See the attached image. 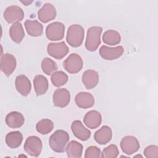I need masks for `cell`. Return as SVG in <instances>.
Masks as SVG:
<instances>
[{
  "label": "cell",
  "instance_id": "obj_19",
  "mask_svg": "<svg viewBox=\"0 0 158 158\" xmlns=\"http://www.w3.org/2000/svg\"><path fill=\"white\" fill-rule=\"evenodd\" d=\"M112 136V129L107 125H104L95 132L94 138L98 144L102 145L109 143L111 140Z\"/></svg>",
  "mask_w": 158,
  "mask_h": 158
},
{
  "label": "cell",
  "instance_id": "obj_18",
  "mask_svg": "<svg viewBox=\"0 0 158 158\" xmlns=\"http://www.w3.org/2000/svg\"><path fill=\"white\" fill-rule=\"evenodd\" d=\"M82 82L88 89L94 88L99 82V74L93 70H86L82 75Z\"/></svg>",
  "mask_w": 158,
  "mask_h": 158
},
{
  "label": "cell",
  "instance_id": "obj_27",
  "mask_svg": "<svg viewBox=\"0 0 158 158\" xmlns=\"http://www.w3.org/2000/svg\"><path fill=\"white\" fill-rule=\"evenodd\" d=\"M53 122L48 118H44L40 120L36 125L37 131L42 135L48 134L53 130Z\"/></svg>",
  "mask_w": 158,
  "mask_h": 158
},
{
  "label": "cell",
  "instance_id": "obj_4",
  "mask_svg": "<svg viewBox=\"0 0 158 158\" xmlns=\"http://www.w3.org/2000/svg\"><path fill=\"white\" fill-rule=\"evenodd\" d=\"M83 62L81 57L76 53H72L64 61L65 70L70 73L74 74L79 72L83 67Z\"/></svg>",
  "mask_w": 158,
  "mask_h": 158
},
{
  "label": "cell",
  "instance_id": "obj_24",
  "mask_svg": "<svg viewBox=\"0 0 158 158\" xmlns=\"http://www.w3.org/2000/svg\"><path fill=\"white\" fill-rule=\"evenodd\" d=\"M67 156L70 158H80L83 152V146L77 141H71L66 147Z\"/></svg>",
  "mask_w": 158,
  "mask_h": 158
},
{
  "label": "cell",
  "instance_id": "obj_8",
  "mask_svg": "<svg viewBox=\"0 0 158 158\" xmlns=\"http://www.w3.org/2000/svg\"><path fill=\"white\" fill-rule=\"evenodd\" d=\"M17 62L15 57L10 54L6 53L2 55L0 62L1 71L7 76L10 75L16 68Z\"/></svg>",
  "mask_w": 158,
  "mask_h": 158
},
{
  "label": "cell",
  "instance_id": "obj_2",
  "mask_svg": "<svg viewBox=\"0 0 158 158\" xmlns=\"http://www.w3.org/2000/svg\"><path fill=\"white\" fill-rule=\"evenodd\" d=\"M85 30L83 28L78 24L70 25L67 30L66 40L69 45L77 48L80 46L83 41Z\"/></svg>",
  "mask_w": 158,
  "mask_h": 158
},
{
  "label": "cell",
  "instance_id": "obj_11",
  "mask_svg": "<svg viewBox=\"0 0 158 158\" xmlns=\"http://www.w3.org/2000/svg\"><path fill=\"white\" fill-rule=\"evenodd\" d=\"M123 52L124 49L122 46L110 48L103 45L99 49V54L101 57L107 60H112L120 57Z\"/></svg>",
  "mask_w": 158,
  "mask_h": 158
},
{
  "label": "cell",
  "instance_id": "obj_16",
  "mask_svg": "<svg viewBox=\"0 0 158 158\" xmlns=\"http://www.w3.org/2000/svg\"><path fill=\"white\" fill-rule=\"evenodd\" d=\"M83 122L88 128L91 129H95L101 125L102 117L98 111L92 110L85 114Z\"/></svg>",
  "mask_w": 158,
  "mask_h": 158
},
{
  "label": "cell",
  "instance_id": "obj_33",
  "mask_svg": "<svg viewBox=\"0 0 158 158\" xmlns=\"http://www.w3.org/2000/svg\"><path fill=\"white\" fill-rule=\"evenodd\" d=\"M23 4H24L25 5H26V6H28V5H29L30 3H31L33 1H21Z\"/></svg>",
  "mask_w": 158,
  "mask_h": 158
},
{
  "label": "cell",
  "instance_id": "obj_1",
  "mask_svg": "<svg viewBox=\"0 0 158 158\" xmlns=\"http://www.w3.org/2000/svg\"><path fill=\"white\" fill-rule=\"evenodd\" d=\"M69 141V133L63 130H58L50 136L49 143L52 151L62 153L65 151L66 145Z\"/></svg>",
  "mask_w": 158,
  "mask_h": 158
},
{
  "label": "cell",
  "instance_id": "obj_7",
  "mask_svg": "<svg viewBox=\"0 0 158 158\" xmlns=\"http://www.w3.org/2000/svg\"><path fill=\"white\" fill-rule=\"evenodd\" d=\"M47 51L52 57L56 59H61L69 52V48L64 41L51 43L48 44Z\"/></svg>",
  "mask_w": 158,
  "mask_h": 158
},
{
  "label": "cell",
  "instance_id": "obj_22",
  "mask_svg": "<svg viewBox=\"0 0 158 158\" xmlns=\"http://www.w3.org/2000/svg\"><path fill=\"white\" fill-rule=\"evenodd\" d=\"M24 24L25 29L29 35L36 37L42 35L43 27L42 24L38 21L27 20Z\"/></svg>",
  "mask_w": 158,
  "mask_h": 158
},
{
  "label": "cell",
  "instance_id": "obj_32",
  "mask_svg": "<svg viewBox=\"0 0 158 158\" xmlns=\"http://www.w3.org/2000/svg\"><path fill=\"white\" fill-rule=\"evenodd\" d=\"M144 154L148 158H157L158 147L156 145H150L147 146L144 151Z\"/></svg>",
  "mask_w": 158,
  "mask_h": 158
},
{
  "label": "cell",
  "instance_id": "obj_26",
  "mask_svg": "<svg viewBox=\"0 0 158 158\" xmlns=\"http://www.w3.org/2000/svg\"><path fill=\"white\" fill-rule=\"evenodd\" d=\"M102 40L106 44L114 46L120 42L121 37L119 33L117 31L109 30L104 33L102 35Z\"/></svg>",
  "mask_w": 158,
  "mask_h": 158
},
{
  "label": "cell",
  "instance_id": "obj_3",
  "mask_svg": "<svg viewBox=\"0 0 158 158\" xmlns=\"http://www.w3.org/2000/svg\"><path fill=\"white\" fill-rule=\"evenodd\" d=\"M102 28L101 27H91L87 31L85 41V48L89 51H96L101 44V35Z\"/></svg>",
  "mask_w": 158,
  "mask_h": 158
},
{
  "label": "cell",
  "instance_id": "obj_31",
  "mask_svg": "<svg viewBox=\"0 0 158 158\" xmlns=\"http://www.w3.org/2000/svg\"><path fill=\"white\" fill-rule=\"evenodd\" d=\"M101 150L97 146H91L87 148L85 151V157L90 158V157H101Z\"/></svg>",
  "mask_w": 158,
  "mask_h": 158
},
{
  "label": "cell",
  "instance_id": "obj_5",
  "mask_svg": "<svg viewBox=\"0 0 158 158\" xmlns=\"http://www.w3.org/2000/svg\"><path fill=\"white\" fill-rule=\"evenodd\" d=\"M43 144L40 138L36 136L28 137L24 144V150L29 155L38 157L42 151Z\"/></svg>",
  "mask_w": 158,
  "mask_h": 158
},
{
  "label": "cell",
  "instance_id": "obj_10",
  "mask_svg": "<svg viewBox=\"0 0 158 158\" xmlns=\"http://www.w3.org/2000/svg\"><path fill=\"white\" fill-rule=\"evenodd\" d=\"M120 148L125 154L131 155L138 151L139 143L135 136H126L120 141Z\"/></svg>",
  "mask_w": 158,
  "mask_h": 158
},
{
  "label": "cell",
  "instance_id": "obj_20",
  "mask_svg": "<svg viewBox=\"0 0 158 158\" xmlns=\"http://www.w3.org/2000/svg\"><path fill=\"white\" fill-rule=\"evenodd\" d=\"M23 115L19 112L13 111L9 113L6 117V123L8 127L12 128H20L24 123Z\"/></svg>",
  "mask_w": 158,
  "mask_h": 158
},
{
  "label": "cell",
  "instance_id": "obj_23",
  "mask_svg": "<svg viewBox=\"0 0 158 158\" xmlns=\"http://www.w3.org/2000/svg\"><path fill=\"white\" fill-rule=\"evenodd\" d=\"M9 35L15 43H21L25 36V32L22 25L19 22L13 23L9 29Z\"/></svg>",
  "mask_w": 158,
  "mask_h": 158
},
{
  "label": "cell",
  "instance_id": "obj_21",
  "mask_svg": "<svg viewBox=\"0 0 158 158\" xmlns=\"http://www.w3.org/2000/svg\"><path fill=\"white\" fill-rule=\"evenodd\" d=\"M33 85L35 93L38 96L45 94L48 89V81L42 75H38L35 77Z\"/></svg>",
  "mask_w": 158,
  "mask_h": 158
},
{
  "label": "cell",
  "instance_id": "obj_29",
  "mask_svg": "<svg viewBox=\"0 0 158 158\" xmlns=\"http://www.w3.org/2000/svg\"><path fill=\"white\" fill-rule=\"evenodd\" d=\"M41 69L44 73L50 75L57 70V65L52 59L48 57H45L41 62Z\"/></svg>",
  "mask_w": 158,
  "mask_h": 158
},
{
  "label": "cell",
  "instance_id": "obj_30",
  "mask_svg": "<svg viewBox=\"0 0 158 158\" xmlns=\"http://www.w3.org/2000/svg\"><path fill=\"white\" fill-rule=\"evenodd\" d=\"M119 153L118 148L115 144H110L104 148L101 153V157L106 158H115Z\"/></svg>",
  "mask_w": 158,
  "mask_h": 158
},
{
  "label": "cell",
  "instance_id": "obj_28",
  "mask_svg": "<svg viewBox=\"0 0 158 158\" xmlns=\"http://www.w3.org/2000/svg\"><path fill=\"white\" fill-rule=\"evenodd\" d=\"M51 80L54 86L60 87L67 82L68 76L62 71H57L51 75Z\"/></svg>",
  "mask_w": 158,
  "mask_h": 158
},
{
  "label": "cell",
  "instance_id": "obj_15",
  "mask_svg": "<svg viewBox=\"0 0 158 158\" xmlns=\"http://www.w3.org/2000/svg\"><path fill=\"white\" fill-rule=\"evenodd\" d=\"M15 88L17 91L23 96H28L31 89V85L30 80L24 75H20L15 78Z\"/></svg>",
  "mask_w": 158,
  "mask_h": 158
},
{
  "label": "cell",
  "instance_id": "obj_12",
  "mask_svg": "<svg viewBox=\"0 0 158 158\" xmlns=\"http://www.w3.org/2000/svg\"><path fill=\"white\" fill-rule=\"evenodd\" d=\"M70 99L69 91L65 88L57 89L52 96L54 105L59 107H64L67 106Z\"/></svg>",
  "mask_w": 158,
  "mask_h": 158
},
{
  "label": "cell",
  "instance_id": "obj_9",
  "mask_svg": "<svg viewBox=\"0 0 158 158\" xmlns=\"http://www.w3.org/2000/svg\"><path fill=\"white\" fill-rule=\"evenodd\" d=\"M24 17L23 10L17 6H10L7 7L4 12L5 20L9 23H16L22 20Z\"/></svg>",
  "mask_w": 158,
  "mask_h": 158
},
{
  "label": "cell",
  "instance_id": "obj_17",
  "mask_svg": "<svg viewBox=\"0 0 158 158\" xmlns=\"http://www.w3.org/2000/svg\"><path fill=\"white\" fill-rule=\"evenodd\" d=\"M77 106L82 109H87L93 106L94 99L93 96L87 92H80L78 93L75 98Z\"/></svg>",
  "mask_w": 158,
  "mask_h": 158
},
{
  "label": "cell",
  "instance_id": "obj_13",
  "mask_svg": "<svg viewBox=\"0 0 158 158\" xmlns=\"http://www.w3.org/2000/svg\"><path fill=\"white\" fill-rule=\"evenodd\" d=\"M38 15V19L41 22L47 23L56 18V9L52 4L46 3L40 9H39Z\"/></svg>",
  "mask_w": 158,
  "mask_h": 158
},
{
  "label": "cell",
  "instance_id": "obj_6",
  "mask_svg": "<svg viewBox=\"0 0 158 158\" xmlns=\"http://www.w3.org/2000/svg\"><path fill=\"white\" fill-rule=\"evenodd\" d=\"M65 32L64 25L59 22H54L48 25L46 29V35L49 40L58 41L64 38Z\"/></svg>",
  "mask_w": 158,
  "mask_h": 158
},
{
  "label": "cell",
  "instance_id": "obj_14",
  "mask_svg": "<svg viewBox=\"0 0 158 158\" xmlns=\"http://www.w3.org/2000/svg\"><path fill=\"white\" fill-rule=\"evenodd\" d=\"M71 129L74 136L81 141H86L91 136V131L86 128L80 120L73 121Z\"/></svg>",
  "mask_w": 158,
  "mask_h": 158
},
{
  "label": "cell",
  "instance_id": "obj_25",
  "mask_svg": "<svg viewBox=\"0 0 158 158\" xmlns=\"http://www.w3.org/2000/svg\"><path fill=\"white\" fill-rule=\"evenodd\" d=\"M23 140L22 134L19 131L9 132L6 136V143L12 149H15L20 146Z\"/></svg>",
  "mask_w": 158,
  "mask_h": 158
}]
</instances>
